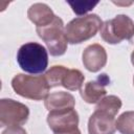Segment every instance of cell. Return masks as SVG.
I'll list each match as a JSON object with an SVG mask.
<instances>
[{"label": "cell", "instance_id": "9a60e30c", "mask_svg": "<svg viewBox=\"0 0 134 134\" xmlns=\"http://www.w3.org/2000/svg\"><path fill=\"white\" fill-rule=\"evenodd\" d=\"M116 130L121 134H134V111H126L121 113L116 121Z\"/></svg>", "mask_w": 134, "mask_h": 134}, {"label": "cell", "instance_id": "4fadbf2b", "mask_svg": "<svg viewBox=\"0 0 134 134\" xmlns=\"http://www.w3.org/2000/svg\"><path fill=\"white\" fill-rule=\"evenodd\" d=\"M85 76L79 69H68L67 73L63 77L62 86L70 91L81 90Z\"/></svg>", "mask_w": 134, "mask_h": 134}, {"label": "cell", "instance_id": "ac0fdd59", "mask_svg": "<svg viewBox=\"0 0 134 134\" xmlns=\"http://www.w3.org/2000/svg\"><path fill=\"white\" fill-rule=\"evenodd\" d=\"M1 134H27V133L22 127L14 126V127H8L7 129H5Z\"/></svg>", "mask_w": 134, "mask_h": 134}, {"label": "cell", "instance_id": "8fae6325", "mask_svg": "<svg viewBox=\"0 0 134 134\" xmlns=\"http://www.w3.org/2000/svg\"><path fill=\"white\" fill-rule=\"evenodd\" d=\"M28 19L36 25L37 27H43L50 24L54 18L57 17L52 9L45 3H34L29 6L27 10Z\"/></svg>", "mask_w": 134, "mask_h": 134}, {"label": "cell", "instance_id": "5bb4252c", "mask_svg": "<svg viewBox=\"0 0 134 134\" xmlns=\"http://www.w3.org/2000/svg\"><path fill=\"white\" fill-rule=\"evenodd\" d=\"M67 71H68V68H66V67H64L62 65L52 66L49 70H47L46 73L44 74V76H45L49 87L53 88V87L62 86L63 77L65 76Z\"/></svg>", "mask_w": 134, "mask_h": 134}, {"label": "cell", "instance_id": "ba28073f", "mask_svg": "<svg viewBox=\"0 0 134 134\" xmlns=\"http://www.w3.org/2000/svg\"><path fill=\"white\" fill-rule=\"evenodd\" d=\"M115 116L102 111L94 110L88 120L89 134H114L116 131Z\"/></svg>", "mask_w": 134, "mask_h": 134}, {"label": "cell", "instance_id": "e0dca14e", "mask_svg": "<svg viewBox=\"0 0 134 134\" xmlns=\"http://www.w3.org/2000/svg\"><path fill=\"white\" fill-rule=\"evenodd\" d=\"M68 4L71 6L72 10L79 15L80 17L82 16H86V14L90 10L93 9V7H95L98 2H89V1H75V2H71L68 1Z\"/></svg>", "mask_w": 134, "mask_h": 134}, {"label": "cell", "instance_id": "d6986e66", "mask_svg": "<svg viewBox=\"0 0 134 134\" xmlns=\"http://www.w3.org/2000/svg\"><path fill=\"white\" fill-rule=\"evenodd\" d=\"M54 134H82V133L79 130V128H76V129H73V130H69V131H65V132H60V133H54Z\"/></svg>", "mask_w": 134, "mask_h": 134}, {"label": "cell", "instance_id": "5b68a950", "mask_svg": "<svg viewBox=\"0 0 134 134\" xmlns=\"http://www.w3.org/2000/svg\"><path fill=\"white\" fill-rule=\"evenodd\" d=\"M100 37L108 44H118L134 37V22L127 15H117L103 23Z\"/></svg>", "mask_w": 134, "mask_h": 134}, {"label": "cell", "instance_id": "8992f818", "mask_svg": "<svg viewBox=\"0 0 134 134\" xmlns=\"http://www.w3.org/2000/svg\"><path fill=\"white\" fill-rule=\"evenodd\" d=\"M29 117V109L22 103L12 98L0 100V127L24 125Z\"/></svg>", "mask_w": 134, "mask_h": 134}, {"label": "cell", "instance_id": "30bf717a", "mask_svg": "<svg viewBox=\"0 0 134 134\" xmlns=\"http://www.w3.org/2000/svg\"><path fill=\"white\" fill-rule=\"evenodd\" d=\"M84 67L90 72H97L107 64V52L100 44H91L87 46L82 54Z\"/></svg>", "mask_w": 134, "mask_h": 134}, {"label": "cell", "instance_id": "52a82bcc", "mask_svg": "<svg viewBox=\"0 0 134 134\" xmlns=\"http://www.w3.org/2000/svg\"><path fill=\"white\" fill-rule=\"evenodd\" d=\"M47 124L54 133L76 129L79 126V114L73 109L49 111Z\"/></svg>", "mask_w": 134, "mask_h": 134}, {"label": "cell", "instance_id": "ffe728a7", "mask_svg": "<svg viewBox=\"0 0 134 134\" xmlns=\"http://www.w3.org/2000/svg\"><path fill=\"white\" fill-rule=\"evenodd\" d=\"M131 63H132V65L134 66V50H133L132 53H131Z\"/></svg>", "mask_w": 134, "mask_h": 134}, {"label": "cell", "instance_id": "7a4b0ae2", "mask_svg": "<svg viewBox=\"0 0 134 134\" xmlns=\"http://www.w3.org/2000/svg\"><path fill=\"white\" fill-rule=\"evenodd\" d=\"M103 25L102 19L96 14H89L71 20L65 26V35L68 43L81 44L93 38Z\"/></svg>", "mask_w": 134, "mask_h": 134}, {"label": "cell", "instance_id": "3957f363", "mask_svg": "<svg viewBox=\"0 0 134 134\" xmlns=\"http://www.w3.org/2000/svg\"><path fill=\"white\" fill-rule=\"evenodd\" d=\"M14 91L25 98L42 100L48 96L49 85L44 75H28L19 73L12 80Z\"/></svg>", "mask_w": 134, "mask_h": 134}, {"label": "cell", "instance_id": "9c48e42d", "mask_svg": "<svg viewBox=\"0 0 134 134\" xmlns=\"http://www.w3.org/2000/svg\"><path fill=\"white\" fill-rule=\"evenodd\" d=\"M109 83V76L106 73H102L95 81H89L80 90L82 98L88 104H97L106 96L107 90L105 87Z\"/></svg>", "mask_w": 134, "mask_h": 134}, {"label": "cell", "instance_id": "6da1fadb", "mask_svg": "<svg viewBox=\"0 0 134 134\" xmlns=\"http://www.w3.org/2000/svg\"><path fill=\"white\" fill-rule=\"evenodd\" d=\"M17 62L25 72L39 74L44 72L47 68L48 52L43 45L36 42H29L19 48Z\"/></svg>", "mask_w": 134, "mask_h": 134}, {"label": "cell", "instance_id": "277c9868", "mask_svg": "<svg viewBox=\"0 0 134 134\" xmlns=\"http://www.w3.org/2000/svg\"><path fill=\"white\" fill-rule=\"evenodd\" d=\"M38 36L45 42L49 53L53 57L63 55L67 50V38L65 35V27L63 20L55 17L54 20L43 27H37Z\"/></svg>", "mask_w": 134, "mask_h": 134}, {"label": "cell", "instance_id": "2e32d148", "mask_svg": "<svg viewBox=\"0 0 134 134\" xmlns=\"http://www.w3.org/2000/svg\"><path fill=\"white\" fill-rule=\"evenodd\" d=\"M121 105L122 104L119 97H117L116 95H108L97 103L95 109L108 112L115 116L119 111V109L121 108Z\"/></svg>", "mask_w": 134, "mask_h": 134}, {"label": "cell", "instance_id": "44dd1931", "mask_svg": "<svg viewBox=\"0 0 134 134\" xmlns=\"http://www.w3.org/2000/svg\"><path fill=\"white\" fill-rule=\"evenodd\" d=\"M133 84H134V76H133Z\"/></svg>", "mask_w": 134, "mask_h": 134}, {"label": "cell", "instance_id": "7c38bea8", "mask_svg": "<svg viewBox=\"0 0 134 134\" xmlns=\"http://www.w3.org/2000/svg\"><path fill=\"white\" fill-rule=\"evenodd\" d=\"M44 105L48 111L73 109L75 106V99L69 92L59 91L48 94L44 100Z\"/></svg>", "mask_w": 134, "mask_h": 134}]
</instances>
